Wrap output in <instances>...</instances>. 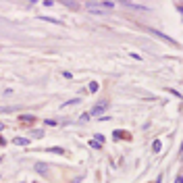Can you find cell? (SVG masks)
Returning <instances> with one entry per match:
<instances>
[{
  "label": "cell",
  "instance_id": "6",
  "mask_svg": "<svg viewBox=\"0 0 183 183\" xmlns=\"http://www.w3.org/2000/svg\"><path fill=\"white\" fill-rule=\"evenodd\" d=\"M42 21H48V23H52V25H62V21L60 19H54V17H40Z\"/></svg>",
  "mask_w": 183,
  "mask_h": 183
},
{
  "label": "cell",
  "instance_id": "10",
  "mask_svg": "<svg viewBox=\"0 0 183 183\" xmlns=\"http://www.w3.org/2000/svg\"><path fill=\"white\" fill-rule=\"evenodd\" d=\"M88 90H90V92H98V81H90Z\"/></svg>",
  "mask_w": 183,
  "mask_h": 183
},
{
  "label": "cell",
  "instance_id": "1",
  "mask_svg": "<svg viewBox=\"0 0 183 183\" xmlns=\"http://www.w3.org/2000/svg\"><path fill=\"white\" fill-rule=\"evenodd\" d=\"M104 110H106V102H98V104H96V106L92 108L90 117H92V115H94V117H98V115H102Z\"/></svg>",
  "mask_w": 183,
  "mask_h": 183
},
{
  "label": "cell",
  "instance_id": "15",
  "mask_svg": "<svg viewBox=\"0 0 183 183\" xmlns=\"http://www.w3.org/2000/svg\"><path fill=\"white\" fill-rule=\"evenodd\" d=\"M13 110H17V106H8V108H0V112H13Z\"/></svg>",
  "mask_w": 183,
  "mask_h": 183
},
{
  "label": "cell",
  "instance_id": "21",
  "mask_svg": "<svg viewBox=\"0 0 183 183\" xmlns=\"http://www.w3.org/2000/svg\"><path fill=\"white\" fill-rule=\"evenodd\" d=\"M2 129H4V125H2V123H0V131H2Z\"/></svg>",
  "mask_w": 183,
  "mask_h": 183
},
{
  "label": "cell",
  "instance_id": "3",
  "mask_svg": "<svg viewBox=\"0 0 183 183\" xmlns=\"http://www.w3.org/2000/svg\"><path fill=\"white\" fill-rule=\"evenodd\" d=\"M36 173H40V175L48 173V164L46 162H36Z\"/></svg>",
  "mask_w": 183,
  "mask_h": 183
},
{
  "label": "cell",
  "instance_id": "5",
  "mask_svg": "<svg viewBox=\"0 0 183 183\" xmlns=\"http://www.w3.org/2000/svg\"><path fill=\"white\" fill-rule=\"evenodd\" d=\"M125 6H131V8H137V10H148V6H144V4H135V2H123Z\"/></svg>",
  "mask_w": 183,
  "mask_h": 183
},
{
  "label": "cell",
  "instance_id": "20",
  "mask_svg": "<svg viewBox=\"0 0 183 183\" xmlns=\"http://www.w3.org/2000/svg\"><path fill=\"white\" fill-rule=\"evenodd\" d=\"M4 144H6V139H4V137H0V146H4Z\"/></svg>",
  "mask_w": 183,
  "mask_h": 183
},
{
  "label": "cell",
  "instance_id": "16",
  "mask_svg": "<svg viewBox=\"0 0 183 183\" xmlns=\"http://www.w3.org/2000/svg\"><path fill=\"white\" fill-rule=\"evenodd\" d=\"M88 119H90V115H88V112H83V115H81V117H79V121H83V123H86V121H88Z\"/></svg>",
  "mask_w": 183,
  "mask_h": 183
},
{
  "label": "cell",
  "instance_id": "7",
  "mask_svg": "<svg viewBox=\"0 0 183 183\" xmlns=\"http://www.w3.org/2000/svg\"><path fill=\"white\" fill-rule=\"evenodd\" d=\"M13 144H17V146H27V144H29V139H25V137H15V139H13Z\"/></svg>",
  "mask_w": 183,
  "mask_h": 183
},
{
  "label": "cell",
  "instance_id": "12",
  "mask_svg": "<svg viewBox=\"0 0 183 183\" xmlns=\"http://www.w3.org/2000/svg\"><path fill=\"white\" fill-rule=\"evenodd\" d=\"M160 150H162V141L156 139V141H154V152H160Z\"/></svg>",
  "mask_w": 183,
  "mask_h": 183
},
{
  "label": "cell",
  "instance_id": "2",
  "mask_svg": "<svg viewBox=\"0 0 183 183\" xmlns=\"http://www.w3.org/2000/svg\"><path fill=\"white\" fill-rule=\"evenodd\" d=\"M19 123L31 125V123H36V117H33V115H19Z\"/></svg>",
  "mask_w": 183,
  "mask_h": 183
},
{
  "label": "cell",
  "instance_id": "19",
  "mask_svg": "<svg viewBox=\"0 0 183 183\" xmlns=\"http://www.w3.org/2000/svg\"><path fill=\"white\" fill-rule=\"evenodd\" d=\"M175 183H183V179H181V175H179V177H177V179H175Z\"/></svg>",
  "mask_w": 183,
  "mask_h": 183
},
{
  "label": "cell",
  "instance_id": "18",
  "mask_svg": "<svg viewBox=\"0 0 183 183\" xmlns=\"http://www.w3.org/2000/svg\"><path fill=\"white\" fill-rule=\"evenodd\" d=\"M102 6H104V8H112L115 4H112V2H102Z\"/></svg>",
  "mask_w": 183,
  "mask_h": 183
},
{
  "label": "cell",
  "instance_id": "17",
  "mask_svg": "<svg viewBox=\"0 0 183 183\" xmlns=\"http://www.w3.org/2000/svg\"><path fill=\"white\" fill-rule=\"evenodd\" d=\"M90 146H92V148H100V141H96V139H92V141H90Z\"/></svg>",
  "mask_w": 183,
  "mask_h": 183
},
{
  "label": "cell",
  "instance_id": "14",
  "mask_svg": "<svg viewBox=\"0 0 183 183\" xmlns=\"http://www.w3.org/2000/svg\"><path fill=\"white\" fill-rule=\"evenodd\" d=\"M50 152H54V154H65L62 148H50Z\"/></svg>",
  "mask_w": 183,
  "mask_h": 183
},
{
  "label": "cell",
  "instance_id": "13",
  "mask_svg": "<svg viewBox=\"0 0 183 183\" xmlns=\"http://www.w3.org/2000/svg\"><path fill=\"white\" fill-rule=\"evenodd\" d=\"M62 4H65V6H69V8H77V2H69V0H65Z\"/></svg>",
  "mask_w": 183,
  "mask_h": 183
},
{
  "label": "cell",
  "instance_id": "4",
  "mask_svg": "<svg viewBox=\"0 0 183 183\" xmlns=\"http://www.w3.org/2000/svg\"><path fill=\"white\" fill-rule=\"evenodd\" d=\"M112 137H115V139H129V133H125V131H119V129H117V131H115V133H112Z\"/></svg>",
  "mask_w": 183,
  "mask_h": 183
},
{
  "label": "cell",
  "instance_id": "9",
  "mask_svg": "<svg viewBox=\"0 0 183 183\" xmlns=\"http://www.w3.org/2000/svg\"><path fill=\"white\" fill-rule=\"evenodd\" d=\"M73 104H79V98H73V100L65 102V104H62V108H69V106H73Z\"/></svg>",
  "mask_w": 183,
  "mask_h": 183
},
{
  "label": "cell",
  "instance_id": "8",
  "mask_svg": "<svg viewBox=\"0 0 183 183\" xmlns=\"http://www.w3.org/2000/svg\"><path fill=\"white\" fill-rule=\"evenodd\" d=\"M150 31H152L154 36H158V38H162V40H167V42H173V40H171L169 36H164V33H160V31H156V29H150Z\"/></svg>",
  "mask_w": 183,
  "mask_h": 183
},
{
  "label": "cell",
  "instance_id": "11",
  "mask_svg": "<svg viewBox=\"0 0 183 183\" xmlns=\"http://www.w3.org/2000/svg\"><path fill=\"white\" fill-rule=\"evenodd\" d=\"M31 135H33V137H44V131H42V129H33Z\"/></svg>",
  "mask_w": 183,
  "mask_h": 183
}]
</instances>
